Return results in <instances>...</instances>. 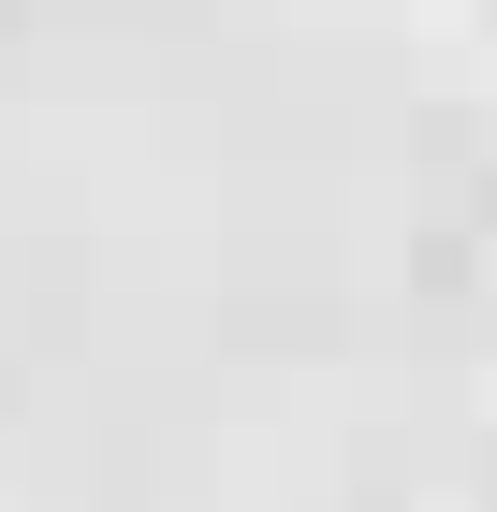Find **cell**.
Returning <instances> with one entry per match:
<instances>
[]
</instances>
